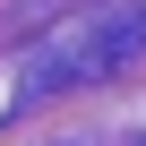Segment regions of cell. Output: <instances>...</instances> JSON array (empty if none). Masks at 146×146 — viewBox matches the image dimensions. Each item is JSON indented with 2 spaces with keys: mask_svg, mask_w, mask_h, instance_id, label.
Masks as SVG:
<instances>
[{
  "mask_svg": "<svg viewBox=\"0 0 146 146\" xmlns=\"http://www.w3.org/2000/svg\"><path fill=\"white\" fill-rule=\"evenodd\" d=\"M146 52V9H120V17H103L95 35H78V43H60V52H43L35 69H26V95H60V86H95V78H112L120 60H137Z\"/></svg>",
  "mask_w": 146,
  "mask_h": 146,
  "instance_id": "6da1fadb",
  "label": "cell"
}]
</instances>
